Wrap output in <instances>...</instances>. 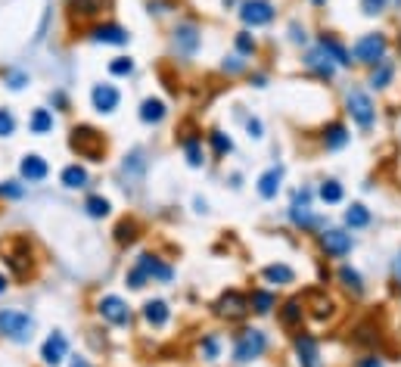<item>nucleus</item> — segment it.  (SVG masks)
Returning <instances> with one entry per match:
<instances>
[{
	"mask_svg": "<svg viewBox=\"0 0 401 367\" xmlns=\"http://www.w3.org/2000/svg\"><path fill=\"white\" fill-rule=\"evenodd\" d=\"M349 140H351V134L345 131L342 122H330V124L324 128V147H326V149H342Z\"/></svg>",
	"mask_w": 401,
	"mask_h": 367,
	"instance_id": "bb28decb",
	"label": "nucleus"
},
{
	"mask_svg": "<svg viewBox=\"0 0 401 367\" xmlns=\"http://www.w3.org/2000/svg\"><path fill=\"white\" fill-rule=\"evenodd\" d=\"M280 184H283V165H271L268 171L258 178V196L274 199L277 193H280Z\"/></svg>",
	"mask_w": 401,
	"mask_h": 367,
	"instance_id": "412c9836",
	"label": "nucleus"
},
{
	"mask_svg": "<svg viewBox=\"0 0 401 367\" xmlns=\"http://www.w3.org/2000/svg\"><path fill=\"white\" fill-rule=\"evenodd\" d=\"M386 47H389V41H386V35H364L361 41L351 47V56H355V62H364V66H376L380 59H386Z\"/></svg>",
	"mask_w": 401,
	"mask_h": 367,
	"instance_id": "0eeeda50",
	"label": "nucleus"
},
{
	"mask_svg": "<svg viewBox=\"0 0 401 367\" xmlns=\"http://www.w3.org/2000/svg\"><path fill=\"white\" fill-rule=\"evenodd\" d=\"M66 355H69V339H66L63 330H53L44 339V346H41V358H44V364L57 367V364H63Z\"/></svg>",
	"mask_w": 401,
	"mask_h": 367,
	"instance_id": "ddd939ff",
	"label": "nucleus"
},
{
	"mask_svg": "<svg viewBox=\"0 0 401 367\" xmlns=\"http://www.w3.org/2000/svg\"><path fill=\"white\" fill-rule=\"evenodd\" d=\"M262 277L268 280V283H277V286H289L295 280V271L289 265H283V261H274V265H268L262 271Z\"/></svg>",
	"mask_w": 401,
	"mask_h": 367,
	"instance_id": "a878e982",
	"label": "nucleus"
},
{
	"mask_svg": "<svg viewBox=\"0 0 401 367\" xmlns=\"http://www.w3.org/2000/svg\"><path fill=\"white\" fill-rule=\"evenodd\" d=\"M246 131H249L252 140H262V137H264V124H262V118H255V115L246 118Z\"/></svg>",
	"mask_w": 401,
	"mask_h": 367,
	"instance_id": "de8ad7c7",
	"label": "nucleus"
},
{
	"mask_svg": "<svg viewBox=\"0 0 401 367\" xmlns=\"http://www.w3.org/2000/svg\"><path fill=\"white\" fill-rule=\"evenodd\" d=\"M171 35H175L171 41H175V50L181 56H193L196 50H199V44H202V31L196 28L193 22H177Z\"/></svg>",
	"mask_w": 401,
	"mask_h": 367,
	"instance_id": "1a4fd4ad",
	"label": "nucleus"
},
{
	"mask_svg": "<svg viewBox=\"0 0 401 367\" xmlns=\"http://www.w3.org/2000/svg\"><path fill=\"white\" fill-rule=\"evenodd\" d=\"M28 131H32V134H38V137L50 134V131H53V112L44 109V106H38V109L28 115Z\"/></svg>",
	"mask_w": 401,
	"mask_h": 367,
	"instance_id": "c85d7f7f",
	"label": "nucleus"
},
{
	"mask_svg": "<svg viewBox=\"0 0 401 367\" xmlns=\"http://www.w3.org/2000/svg\"><path fill=\"white\" fill-rule=\"evenodd\" d=\"M69 147L78 159H88V162L106 159V134L97 131L94 124H75L69 134Z\"/></svg>",
	"mask_w": 401,
	"mask_h": 367,
	"instance_id": "f03ea898",
	"label": "nucleus"
},
{
	"mask_svg": "<svg viewBox=\"0 0 401 367\" xmlns=\"http://www.w3.org/2000/svg\"><path fill=\"white\" fill-rule=\"evenodd\" d=\"M16 134V115L10 109H0V137H13Z\"/></svg>",
	"mask_w": 401,
	"mask_h": 367,
	"instance_id": "a18cd8bd",
	"label": "nucleus"
},
{
	"mask_svg": "<svg viewBox=\"0 0 401 367\" xmlns=\"http://www.w3.org/2000/svg\"><path fill=\"white\" fill-rule=\"evenodd\" d=\"M345 224H349V227H367V224H370L367 205L351 203V209H345Z\"/></svg>",
	"mask_w": 401,
	"mask_h": 367,
	"instance_id": "c9c22d12",
	"label": "nucleus"
},
{
	"mask_svg": "<svg viewBox=\"0 0 401 367\" xmlns=\"http://www.w3.org/2000/svg\"><path fill=\"white\" fill-rule=\"evenodd\" d=\"M361 367H382V361H376V358H364V361H361Z\"/></svg>",
	"mask_w": 401,
	"mask_h": 367,
	"instance_id": "3c124183",
	"label": "nucleus"
},
{
	"mask_svg": "<svg viewBox=\"0 0 401 367\" xmlns=\"http://www.w3.org/2000/svg\"><path fill=\"white\" fill-rule=\"evenodd\" d=\"M137 265L144 267L146 271V277L150 280H156V283H168L171 277H175V271H171V265H165L162 258H159V255H153V252H144L137 258Z\"/></svg>",
	"mask_w": 401,
	"mask_h": 367,
	"instance_id": "a211bd4d",
	"label": "nucleus"
},
{
	"mask_svg": "<svg viewBox=\"0 0 401 367\" xmlns=\"http://www.w3.org/2000/svg\"><path fill=\"white\" fill-rule=\"evenodd\" d=\"M97 311H100V317L106 323H113V327H128V323H131V305L121 296H115V292L103 296L100 302H97Z\"/></svg>",
	"mask_w": 401,
	"mask_h": 367,
	"instance_id": "6e6552de",
	"label": "nucleus"
},
{
	"mask_svg": "<svg viewBox=\"0 0 401 367\" xmlns=\"http://www.w3.org/2000/svg\"><path fill=\"white\" fill-rule=\"evenodd\" d=\"M320 246H324V252L330 255V258H342V255L351 252V236L345 234V230L330 227L320 234Z\"/></svg>",
	"mask_w": 401,
	"mask_h": 367,
	"instance_id": "2eb2a0df",
	"label": "nucleus"
},
{
	"mask_svg": "<svg viewBox=\"0 0 401 367\" xmlns=\"http://www.w3.org/2000/svg\"><path fill=\"white\" fill-rule=\"evenodd\" d=\"M84 211H88V218H106L109 211H113V203H109L106 196H88L84 199Z\"/></svg>",
	"mask_w": 401,
	"mask_h": 367,
	"instance_id": "f704fd0d",
	"label": "nucleus"
},
{
	"mask_svg": "<svg viewBox=\"0 0 401 367\" xmlns=\"http://www.w3.org/2000/svg\"><path fill=\"white\" fill-rule=\"evenodd\" d=\"M69 367H94V364H90V361H84V358H72Z\"/></svg>",
	"mask_w": 401,
	"mask_h": 367,
	"instance_id": "603ef678",
	"label": "nucleus"
},
{
	"mask_svg": "<svg viewBox=\"0 0 401 367\" xmlns=\"http://www.w3.org/2000/svg\"><path fill=\"white\" fill-rule=\"evenodd\" d=\"M386 3H389V0H361V6H364V12H367V16L382 12V10H386Z\"/></svg>",
	"mask_w": 401,
	"mask_h": 367,
	"instance_id": "09e8293b",
	"label": "nucleus"
},
{
	"mask_svg": "<svg viewBox=\"0 0 401 367\" xmlns=\"http://www.w3.org/2000/svg\"><path fill=\"white\" fill-rule=\"evenodd\" d=\"M137 236H140V224L134 221V218H125V221H119V227H115V240H119L121 246H131Z\"/></svg>",
	"mask_w": 401,
	"mask_h": 367,
	"instance_id": "72a5a7b5",
	"label": "nucleus"
},
{
	"mask_svg": "<svg viewBox=\"0 0 401 367\" xmlns=\"http://www.w3.org/2000/svg\"><path fill=\"white\" fill-rule=\"evenodd\" d=\"M249 302H252V311L255 314H271V308H274V292H268V290H255L249 296Z\"/></svg>",
	"mask_w": 401,
	"mask_h": 367,
	"instance_id": "e433bc0d",
	"label": "nucleus"
},
{
	"mask_svg": "<svg viewBox=\"0 0 401 367\" xmlns=\"http://www.w3.org/2000/svg\"><path fill=\"white\" fill-rule=\"evenodd\" d=\"M3 81H7L10 91H22V87L28 84V75L26 72H16V68H10V72L3 75Z\"/></svg>",
	"mask_w": 401,
	"mask_h": 367,
	"instance_id": "49530a36",
	"label": "nucleus"
},
{
	"mask_svg": "<svg viewBox=\"0 0 401 367\" xmlns=\"http://www.w3.org/2000/svg\"><path fill=\"white\" fill-rule=\"evenodd\" d=\"M314 3H326V0H314Z\"/></svg>",
	"mask_w": 401,
	"mask_h": 367,
	"instance_id": "6e6d98bb",
	"label": "nucleus"
},
{
	"mask_svg": "<svg viewBox=\"0 0 401 367\" xmlns=\"http://www.w3.org/2000/svg\"><path fill=\"white\" fill-rule=\"evenodd\" d=\"M345 106H349V115L358 122V128L370 131L376 124V109H373V100L361 91V87H351L345 93Z\"/></svg>",
	"mask_w": 401,
	"mask_h": 367,
	"instance_id": "20e7f679",
	"label": "nucleus"
},
{
	"mask_svg": "<svg viewBox=\"0 0 401 367\" xmlns=\"http://www.w3.org/2000/svg\"><path fill=\"white\" fill-rule=\"evenodd\" d=\"M0 258L7 261V267H10V274H13V277H19V280L32 277V271H35V249H32V243H28V236H22V234L10 236V240L0 246Z\"/></svg>",
	"mask_w": 401,
	"mask_h": 367,
	"instance_id": "f257e3e1",
	"label": "nucleus"
},
{
	"mask_svg": "<svg viewBox=\"0 0 401 367\" xmlns=\"http://www.w3.org/2000/svg\"><path fill=\"white\" fill-rule=\"evenodd\" d=\"M302 299H289L286 305L280 308V321H283V327H299L302 323Z\"/></svg>",
	"mask_w": 401,
	"mask_h": 367,
	"instance_id": "473e14b6",
	"label": "nucleus"
},
{
	"mask_svg": "<svg viewBox=\"0 0 401 367\" xmlns=\"http://www.w3.org/2000/svg\"><path fill=\"white\" fill-rule=\"evenodd\" d=\"M239 19H243V25H249V28L268 25L271 19H274V6H271L268 0H243V3H239Z\"/></svg>",
	"mask_w": 401,
	"mask_h": 367,
	"instance_id": "9d476101",
	"label": "nucleus"
},
{
	"mask_svg": "<svg viewBox=\"0 0 401 367\" xmlns=\"http://www.w3.org/2000/svg\"><path fill=\"white\" fill-rule=\"evenodd\" d=\"M320 199H324V203H330V205H336V203H342V184H339V180H324V184H320Z\"/></svg>",
	"mask_w": 401,
	"mask_h": 367,
	"instance_id": "ea45409f",
	"label": "nucleus"
},
{
	"mask_svg": "<svg viewBox=\"0 0 401 367\" xmlns=\"http://www.w3.org/2000/svg\"><path fill=\"white\" fill-rule=\"evenodd\" d=\"M7 286H10V280L3 277V274H0V296H3V292H7Z\"/></svg>",
	"mask_w": 401,
	"mask_h": 367,
	"instance_id": "864d4df0",
	"label": "nucleus"
},
{
	"mask_svg": "<svg viewBox=\"0 0 401 367\" xmlns=\"http://www.w3.org/2000/svg\"><path fill=\"white\" fill-rule=\"evenodd\" d=\"M109 72L119 75V78H125V75L134 72V59H131V56H115V59L109 62Z\"/></svg>",
	"mask_w": 401,
	"mask_h": 367,
	"instance_id": "37998d69",
	"label": "nucleus"
},
{
	"mask_svg": "<svg viewBox=\"0 0 401 367\" xmlns=\"http://www.w3.org/2000/svg\"><path fill=\"white\" fill-rule=\"evenodd\" d=\"M181 143H184V156H187V165L190 168H202V140L196 134H184L181 137Z\"/></svg>",
	"mask_w": 401,
	"mask_h": 367,
	"instance_id": "c756f323",
	"label": "nucleus"
},
{
	"mask_svg": "<svg viewBox=\"0 0 401 367\" xmlns=\"http://www.w3.org/2000/svg\"><path fill=\"white\" fill-rule=\"evenodd\" d=\"M106 6H109V0H69V12L78 22H90V19L103 16Z\"/></svg>",
	"mask_w": 401,
	"mask_h": 367,
	"instance_id": "6ab92c4d",
	"label": "nucleus"
},
{
	"mask_svg": "<svg viewBox=\"0 0 401 367\" xmlns=\"http://www.w3.org/2000/svg\"><path fill=\"white\" fill-rule=\"evenodd\" d=\"M208 143H212V149H215L218 156L233 153V140L224 134V131H212V134H208Z\"/></svg>",
	"mask_w": 401,
	"mask_h": 367,
	"instance_id": "a19ab883",
	"label": "nucleus"
},
{
	"mask_svg": "<svg viewBox=\"0 0 401 367\" xmlns=\"http://www.w3.org/2000/svg\"><path fill=\"white\" fill-rule=\"evenodd\" d=\"M395 277H398V283H401V255L395 258Z\"/></svg>",
	"mask_w": 401,
	"mask_h": 367,
	"instance_id": "5fc2aeb1",
	"label": "nucleus"
},
{
	"mask_svg": "<svg viewBox=\"0 0 401 367\" xmlns=\"http://www.w3.org/2000/svg\"><path fill=\"white\" fill-rule=\"evenodd\" d=\"M295 355H299V367H320V346L314 336H295Z\"/></svg>",
	"mask_w": 401,
	"mask_h": 367,
	"instance_id": "f3484780",
	"label": "nucleus"
},
{
	"mask_svg": "<svg viewBox=\"0 0 401 367\" xmlns=\"http://www.w3.org/2000/svg\"><path fill=\"white\" fill-rule=\"evenodd\" d=\"M264 348H268V336L262 333V330H243V333L237 336V346H233V358L239 361V364H249V361L262 358Z\"/></svg>",
	"mask_w": 401,
	"mask_h": 367,
	"instance_id": "39448f33",
	"label": "nucleus"
},
{
	"mask_svg": "<svg viewBox=\"0 0 401 367\" xmlns=\"http://www.w3.org/2000/svg\"><path fill=\"white\" fill-rule=\"evenodd\" d=\"M289 218H293L295 227H314V215H311V205H308V193H299L289 209Z\"/></svg>",
	"mask_w": 401,
	"mask_h": 367,
	"instance_id": "393cba45",
	"label": "nucleus"
},
{
	"mask_svg": "<svg viewBox=\"0 0 401 367\" xmlns=\"http://www.w3.org/2000/svg\"><path fill=\"white\" fill-rule=\"evenodd\" d=\"M125 280H128V286H131V290H144L146 283H153V280L146 277V271H144V267H140V265H134L131 271L125 274Z\"/></svg>",
	"mask_w": 401,
	"mask_h": 367,
	"instance_id": "79ce46f5",
	"label": "nucleus"
},
{
	"mask_svg": "<svg viewBox=\"0 0 401 367\" xmlns=\"http://www.w3.org/2000/svg\"><path fill=\"white\" fill-rule=\"evenodd\" d=\"M339 280H342V286L351 292V296H361V292H364V280H361V274H358L355 267L342 265V267H339Z\"/></svg>",
	"mask_w": 401,
	"mask_h": 367,
	"instance_id": "2f4dec72",
	"label": "nucleus"
},
{
	"mask_svg": "<svg viewBox=\"0 0 401 367\" xmlns=\"http://www.w3.org/2000/svg\"><path fill=\"white\" fill-rule=\"evenodd\" d=\"M19 174H22V180H28V184H38V180H44L47 174H50V165H47L44 156L26 153L22 162H19Z\"/></svg>",
	"mask_w": 401,
	"mask_h": 367,
	"instance_id": "dca6fc26",
	"label": "nucleus"
},
{
	"mask_svg": "<svg viewBox=\"0 0 401 367\" xmlns=\"http://www.w3.org/2000/svg\"><path fill=\"white\" fill-rule=\"evenodd\" d=\"M90 103H94V109L100 112V115H113L121 103V93H119L115 84H94V91H90Z\"/></svg>",
	"mask_w": 401,
	"mask_h": 367,
	"instance_id": "f8f14e48",
	"label": "nucleus"
},
{
	"mask_svg": "<svg viewBox=\"0 0 401 367\" xmlns=\"http://www.w3.org/2000/svg\"><path fill=\"white\" fill-rule=\"evenodd\" d=\"M305 299H311V302H317V305H314V308H311V314L317 317V321H324V317H330V314H333V308H336V305H333V299H330V296H324V292H320V290H311V292H308Z\"/></svg>",
	"mask_w": 401,
	"mask_h": 367,
	"instance_id": "7c9ffc66",
	"label": "nucleus"
},
{
	"mask_svg": "<svg viewBox=\"0 0 401 367\" xmlns=\"http://www.w3.org/2000/svg\"><path fill=\"white\" fill-rule=\"evenodd\" d=\"M317 47L324 50V53L330 56V59L336 62V66H349V62H351V53H349V50H345L342 44H339V41H336V37H333V35H320Z\"/></svg>",
	"mask_w": 401,
	"mask_h": 367,
	"instance_id": "b1692460",
	"label": "nucleus"
},
{
	"mask_svg": "<svg viewBox=\"0 0 401 367\" xmlns=\"http://www.w3.org/2000/svg\"><path fill=\"white\" fill-rule=\"evenodd\" d=\"M305 66L311 68V72H317L320 78H333V75H336V62H333L320 47H314L311 53L305 56Z\"/></svg>",
	"mask_w": 401,
	"mask_h": 367,
	"instance_id": "5701e85b",
	"label": "nucleus"
},
{
	"mask_svg": "<svg viewBox=\"0 0 401 367\" xmlns=\"http://www.w3.org/2000/svg\"><path fill=\"white\" fill-rule=\"evenodd\" d=\"M59 180H63L66 190H81V187H88V168L84 165H66L63 174H59Z\"/></svg>",
	"mask_w": 401,
	"mask_h": 367,
	"instance_id": "cd10ccee",
	"label": "nucleus"
},
{
	"mask_svg": "<svg viewBox=\"0 0 401 367\" xmlns=\"http://www.w3.org/2000/svg\"><path fill=\"white\" fill-rule=\"evenodd\" d=\"M90 41L109 44V47H125V44L131 41V35H128V28H121V25H115V22H100L90 28Z\"/></svg>",
	"mask_w": 401,
	"mask_h": 367,
	"instance_id": "4468645a",
	"label": "nucleus"
},
{
	"mask_svg": "<svg viewBox=\"0 0 401 367\" xmlns=\"http://www.w3.org/2000/svg\"><path fill=\"white\" fill-rule=\"evenodd\" d=\"M233 44H237L239 56H252V53H255V37H252L249 31H239V35L233 37Z\"/></svg>",
	"mask_w": 401,
	"mask_h": 367,
	"instance_id": "c03bdc74",
	"label": "nucleus"
},
{
	"mask_svg": "<svg viewBox=\"0 0 401 367\" xmlns=\"http://www.w3.org/2000/svg\"><path fill=\"white\" fill-rule=\"evenodd\" d=\"M199 355H202L206 361H218V358H221V336H218V333L202 336V342H199Z\"/></svg>",
	"mask_w": 401,
	"mask_h": 367,
	"instance_id": "58836bf2",
	"label": "nucleus"
},
{
	"mask_svg": "<svg viewBox=\"0 0 401 367\" xmlns=\"http://www.w3.org/2000/svg\"><path fill=\"white\" fill-rule=\"evenodd\" d=\"M252 311V302L246 292L239 290H227L218 296V302H215V314L224 317V321H243L246 314Z\"/></svg>",
	"mask_w": 401,
	"mask_h": 367,
	"instance_id": "423d86ee",
	"label": "nucleus"
},
{
	"mask_svg": "<svg viewBox=\"0 0 401 367\" xmlns=\"http://www.w3.org/2000/svg\"><path fill=\"white\" fill-rule=\"evenodd\" d=\"M392 75H395V66H392V62H389V59H380V62H376V68H373V75H370V84H373V87H389Z\"/></svg>",
	"mask_w": 401,
	"mask_h": 367,
	"instance_id": "4c0bfd02",
	"label": "nucleus"
},
{
	"mask_svg": "<svg viewBox=\"0 0 401 367\" xmlns=\"http://www.w3.org/2000/svg\"><path fill=\"white\" fill-rule=\"evenodd\" d=\"M144 321L150 323V327L162 330L165 323L171 321V308H168V302H165V299H150V302L144 305Z\"/></svg>",
	"mask_w": 401,
	"mask_h": 367,
	"instance_id": "aec40b11",
	"label": "nucleus"
},
{
	"mask_svg": "<svg viewBox=\"0 0 401 367\" xmlns=\"http://www.w3.org/2000/svg\"><path fill=\"white\" fill-rule=\"evenodd\" d=\"M0 336L10 342H28L35 336V317L28 311H19V308H7L0 311Z\"/></svg>",
	"mask_w": 401,
	"mask_h": 367,
	"instance_id": "7ed1b4c3",
	"label": "nucleus"
},
{
	"mask_svg": "<svg viewBox=\"0 0 401 367\" xmlns=\"http://www.w3.org/2000/svg\"><path fill=\"white\" fill-rule=\"evenodd\" d=\"M146 174V153L140 147H134L131 153H125V159H121V178H125V187H140V180H144Z\"/></svg>",
	"mask_w": 401,
	"mask_h": 367,
	"instance_id": "9b49d317",
	"label": "nucleus"
},
{
	"mask_svg": "<svg viewBox=\"0 0 401 367\" xmlns=\"http://www.w3.org/2000/svg\"><path fill=\"white\" fill-rule=\"evenodd\" d=\"M165 115H168V106H165V100L146 97L144 103H140V122H144V124H159V122H165Z\"/></svg>",
	"mask_w": 401,
	"mask_h": 367,
	"instance_id": "4be33fe9",
	"label": "nucleus"
},
{
	"mask_svg": "<svg viewBox=\"0 0 401 367\" xmlns=\"http://www.w3.org/2000/svg\"><path fill=\"white\" fill-rule=\"evenodd\" d=\"M246 68V62H243V56H231V62H224V72H243Z\"/></svg>",
	"mask_w": 401,
	"mask_h": 367,
	"instance_id": "8fccbe9b",
	"label": "nucleus"
}]
</instances>
